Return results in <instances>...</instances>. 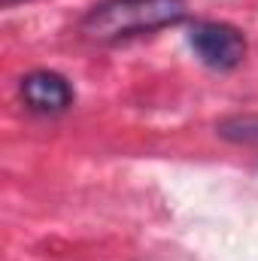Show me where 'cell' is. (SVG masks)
<instances>
[{
    "mask_svg": "<svg viewBox=\"0 0 258 261\" xmlns=\"http://www.w3.org/2000/svg\"><path fill=\"white\" fill-rule=\"evenodd\" d=\"M21 100L31 113L40 116H61L73 107V85L55 70H34L18 82Z\"/></svg>",
    "mask_w": 258,
    "mask_h": 261,
    "instance_id": "cell-3",
    "label": "cell"
},
{
    "mask_svg": "<svg viewBox=\"0 0 258 261\" xmlns=\"http://www.w3.org/2000/svg\"><path fill=\"white\" fill-rule=\"evenodd\" d=\"M186 12V0H100L85 12L79 31L94 43H125L179 24Z\"/></svg>",
    "mask_w": 258,
    "mask_h": 261,
    "instance_id": "cell-1",
    "label": "cell"
},
{
    "mask_svg": "<svg viewBox=\"0 0 258 261\" xmlns=\"http://www.w3.org/2000/svg\"><path fill=\"white\" fill-rule=\"evenodd\" d=\"M189 46L197 61L210 70L228 73L237 70L246 58V37L228 21H197L189 31Z\"/></svg>",
    "mask_w": 258,
    "mask_h": 261,
    "instance_id": "cell-2",
    "label": "cell"
},
{
    "mask_svg": "<svg viewBox=\"0 0 258 261\" xmlns=\"http://www.w3.org/2000/svg\"><path fill=\"white\" fill-rule=\"evenodd\" d=\"M219 134L234 143H258V119L255 116H237L219 125Z\"/></svg>",
    "mask_w": 258,
    "mask_h": 261,
    "instance_id": "cell-4",
    "label": "cell"
},
{
    "mask_svg": "<svg viewBox=\"0 0 258 261\" xmlns=\"http://www.w3.org/2000/svg\"><path fill=\"white\" fill-rule=\"evenodd\" d=\"M15 3H21V0H3V6H15Z\"/></svg>",
    "mask_w": 258,
    "mask_h": 261,
    "instance_id": "cell-5",
    "label": "cell"
}]
</instances>
